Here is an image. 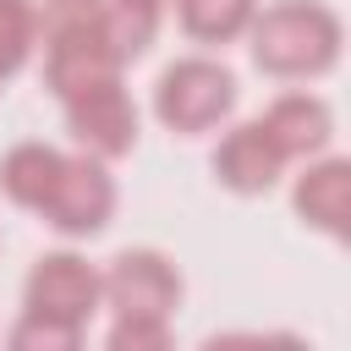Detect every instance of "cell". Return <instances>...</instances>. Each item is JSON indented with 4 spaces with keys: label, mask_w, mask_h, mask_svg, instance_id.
Here are the masks:
<instances>
[{
    "label": "cell",
    "mask_w": 351,
    "mask_h": 351,
    "mask_svg": "<svg viewBox=\"0 0 351 351\" xmlns=\"http://www.w3.org/2000/svg\"><path fill=\"white\" fill-rule=\"evenodd\" d=\"M132 5H148V11H154V5H159V0H132Z\"/></svg>",
    "instance_id": "obj_13"
},
{
    "label": "cell",
    "mask_w": 351,
    "mask_h": 351,
    "mask_svg": "<svg viewBox=\"0 0 351 351\" xmlns=\"http://www.w3.org/2000/svg\"><path fill=\"white\" fill-rule=\"evenodd\" d=\"M181 16L197 38H230L247 22V0H181Z\"/></svg>",
    "instance_id": "obj_10"
},
{
    "label": "cell",
    "mask_w": 351,
    "mask_h": 351,
    "mask_svg": "<svg viewBox=\"0 0 351 351\" xmlns=\"http://www.w3.org/2000/svg\"><path fill=\"white\" fill-rule=\"evenodd\" d=\"M340 192H346V170L329 165L313 181H302V214H318L324 225H340Z\"/></svg>",
    "instance_id": "obj_12"
},
{
    "label": "cell",
    "mask_w": 351,
    "mask_h": 351,
    "mask_svg": "<svg viewBox=\"0 0 351 351\" xmlns=\"http://www.w3.org/2000/svg\"><path fill=\"white\" fill-rule=\"evenodd\" d=\"M263 132L274 137V148H280V154H296V148L324 143L329 115H324L318 104H307V99H280V104H274V115L263 121Z\"/></svg>",
    "instance_id": "obj_9"
},
{
    "label": "cell",
    "mask_w": 351,
    "mask_h": 351,
    "mask_svg": "<svg viewBox=\"0 0 351 351\" xmlns=\"http://www.w3.org/2000/svg\"><path fill=\"white\" fill-rule=\"evenodd\" d=\"M93 296H99V280L88 274V263H77V258H44L38 269H33V280H27V307H33V318H55V324H77L88 307H93Z\"/></svg>",
    "instance_id": "obj_5"
},
{
    "label": "cell",
    "mask_w": 351,
    "mask_h": 351,
    "mask_svg": "<svg viewBox=\"0 0 351 351\" xmlns=\"http://www.w3.org/2000/svg\"><path fill=\"white\" fill-rule=\"evenodd\" d=\"M27 38H33V11H27V0H0V82L22 66Z\"/></svg>",
    "instance_id": "obj_11"
},
{
    "label": "cell",
    "mask_w": 351,
    "mask_h": 351,
    "mask_svg": "<svg viewBox=\"0 0 351 351\" xmlns=\"http://www.w3.org/2000/svg\"><path fill=\"white\" fill-rule=\"evenodd\" d=\"M66 115H71V132H77L88 148H99V154L132 148L137 115H132L126 93L115 88V77H99V82H82L77 93H66Z\"/></svg>",
    "instance_id": "obj_3"
},
{
    "label": "cell",
    "mask_w": 351,
    "mask_h": 351,
    "mask_svg": "<svg viewBox=\"0 0 351 351\" xmlns=\"http://www.w3.org/2000/svg\"><path fill=\"white\" fill-rule=\"evenodd\" d=\"M230 110V77L208 60H186V66H170L165 82H159V115L165 126L176 132H203L214 126L219 115Z\"/></svg>",
    "instance_id": "obj_2"
},
{
    "label": "cell",
    "mask_w": 351,
    "mask_h": 351,
    "mask_svg": "<svg viewBox=\"0 0 351 351\" xmlns=\"http://www.w3.org/2000/svg\"><path fill=\"white\" fill-rule=\"evenodd\" d=\"M110 176L99 170V165H88V159H77V165H66L60 159V170H55V186H49V197L38 203L44 214H49V225H60V230H99L104 225V214H110Z\"/></svg>",
    "instance_id": "obj_4"
},
{
    "label": "cell",
    "mask_w": 351,
    "mask_h": 351,
    "mask_svg": "<svg viewBox=\"0 0 351 351\" xmlns=\"http://www.w3.org/2000/svg\"><path fill=\"white\" fill-rule=\"evenodd\" d=\"M335 55V22L307 5H280L258 27V66L269 71H313Z\"/></svg>",
    "instance_id": "obj_1"
},
{
    "label": "cell",
    "mask_w": 351,
    "mask_h": 351,
    "mask_svg": "<svg viewBox=\"0 0 351 351\" xmlns=\"http://www.w3.org/2000/svg\"><path fill=\"white\" fill-rule=\"evenodd\" d=\"M55 170H60V154H49V148L27 143V148H16V154L5 159L0 181H5V192H11L16 203L38 208V203L49 197V186H55Z\"/></svg>",
    "instance_id": "obj_8"
},
{
    "label": "cell",
    "mask_w": 351,
    "mask_h": 351,
    "mask_svg": "<svg viewBox=\"0 0 351 351\" xmlns=\"http://www.w3.org/2000/svg\"><path fill=\"white\" fill-rule=\"evenodd\" d=\"M274 165H280V148H274V137H269L263 126H241V132L219 148V176H225L230 186H241V192L269 186V181H274Z\"/></svg>",
    "instance_id": "obj_7"
},
{
    "label": "cell",
    "mask_w": 351,
    "mask_h": 351,
    "mask_svg": "<svg viewBox=\"0 0 351 351\" xmlns=\"http://www.w3.org/2000/svg\"><path fill=\"white\" fill-rule=\"evenodd\" d=\"M110 302L126 318H159L176 302V274L165 269V258L154 252H126L110 269Z\"/></svg>",
    "instance_id": "obj_6"
}]
</instances>
